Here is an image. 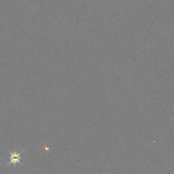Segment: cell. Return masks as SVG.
<instances>
[{"mask_svg":"<svg viewBox=\"0 0 174 174\" xmlns=\"http://www.w3.org/2000/svg\"><path fill=\"white\" fill-rule=\"evenodd\" d=\"M7 151H8L9 153H10V162H9L8 164L6 165V167H8L9 165H10L11 164H14V165H17V163H19V164L21 165V166L24 167L23 166V163L21 162V154L23 153V151H21V152H10V150H7Z\"/></svg>","mask_w":174,"mask_h":174,"instance_id":"1","label":"cell"}]
</instances>
